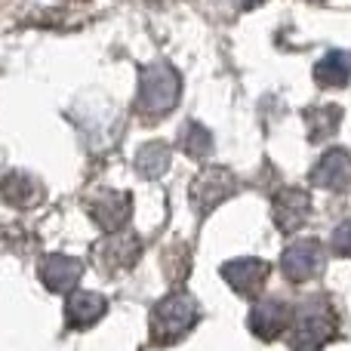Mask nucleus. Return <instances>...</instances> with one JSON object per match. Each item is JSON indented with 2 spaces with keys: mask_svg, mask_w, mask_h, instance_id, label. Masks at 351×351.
Returning <instances> with one entry per match:
<instances>
[{
  "mask_svg": "<svg viewBox=\"0 0 351 351\" xmlns=\"http://www.w3.org/2000/svg\"><path fill=\"white\" fill-rule=\"evenodd\" d=\"M305 216H308V197L299 191H284L278 197V204H274V219H278V225L284 231L299 228L305 222Z\"/></svg>",
  "mask_w": 351,
  "mask_h": 351,
  "instance_id": "obj_7",
  "label": "nucleus"
},
{
  "mask_svg": "<svg viewBox=\"0 0 351 351\" xmlns=\"http://www.w3.org/2000/svg\"><path fill=\"white\" fill-rule=\"evenodd\" d=\"M194 321H197V305L188 296L176 293V296L158 305V311L152 317V333L158 342H176L185 330H191Z\"/></svg>",
  "mask_w": 351,
  "mask_h": 351,
  "instance_id": "obj_1",
  "label": "nucleus"
},
{
  "mask_svg": "<svg viewBox=\"0 0 351 351\" xmlns=\"http://www.w3.org/2000/svg\"><path fill=\"white\" fill-rule=\"evenodd\" d=\"M176 90H179V80L173 77V71L167 65L148 68L142 74V90H139V105L145 111H164L176 102Z\"/></svg>",
  "mask_w": 351,
  "mask_h": 351,
  "instance_id": "obj_2",
  "label": "nucleus"
},
{
  "mask_svg": "<svg viewBox=\"0 0 351 351\" xmlns=\"http://www.w3.org/2000/svg\"><path fill=\"white\" fill-rule=\"evenodd\" d=\"M287 321H290V308H284L280 302H265V305H259V308L253 311V321L250 324H253V330L259 336L274 339V336L287 327Z\"/></svg>",
  "mask_w": 351,
  "mask_h": 351,
  "instance_id": "obj_8",
  "label": "nucleus"
},
{
  "mask_svg": "<svg viewBox=\"0 0 351 351\" xmlns=\"http://www.w3.org/2000/svg\"><path fill=\"white\" fill-rule=\"evenodd\" d=\"M102 311H105L102 296H96V293H74L71 302H68V324H71V327H86V324H93Z\"/></svg>",
  "mask_w": 351,
  "mask_h": 351,
  "instance_id": "obj_9",
  "label": "nucleus"
},
{
  "mask_svg": "<svg viewBox=\"0 0 351 351\" xmlns=\"http://www.w3.org/2000/svg\"><path fill=\"white\" fill-rule=\"evenodd\" d=\"M321 262V247L315 241H299L284 253V274L293 280H305L317 271Z\"/></svg>",
  "mask_w": 351,
  "mask_h": 351,
  "instance_id": "obj_4",
  "label": "nucleus"
},
{
  "mask_svg": "<svg viewBox=\"0 0 351 351\" xmlns=\"http://www.w3.org/2000/svg\"><path fill=\"white\" fill-rule=\"evenodd\" d=\"M311 179L327 188H346L351 182V158L346 152H330L327 158L317 164V170L311 173Z\"/></svg>",
  "mask_w": 351,
  "mask_h": 351,
  "instance_id": "obj_6",
  "label": "nucleus"
},
{
  "mask_svg": "<svg viewBox=\"0 0 351 351\" xmlns=\"http://www.w3.org/2000/svg\"><path fill=\"white\" fill-rule=\"evenodd\" d=\"M348 74H351V68H348V59L346 56H327V59L317 65V71H315V77L321 80L324 86H342L348 80Z\"/></svg>",
  "mask_w": 351,
  "mask_h": 351,
  "instance_id": "obj_10",
  "label": "nucleus"
},
{
  "mask_svg": "<svg viewBox=\"0 0 351 351\" xmlns=\"http://www.w3.org/2000/svg\"><path fill=\"white\" fill-rule=\"evenodd\" d=\"M311 121L321 123V127L311 130V139L321 142V139H327L336 127H339V108H324V111H317V114H311Z\"/></svg>",
  "mask_w": 351,
  "mask_h": 351,
  "instance_id": "obj_11",
  "label": "nucleus"
},
{
  "mask_svg": "<svg viewBox=\"0 0 351 351\" xmlns=\"http://www.w3.org/2000/svg\"><path fill=\"white\" fill-rule=\"evenodd\" d=\"M333 336V321L324 311H315L311 305H305L302 315H299L296 333H293V348H302V342H311V351H317L324 342Z\"/></svg>",
  "mask_w": 351,
  "mask_h": 351,
  "instance_id": "obj_3",
  "label": "nucleus"
},
{
  "mask_svg": "<svg viewBox=\"0 0 351 351\" xmlns=\"http://www.w3.org/2000/svg\"><path fill=\"white\" fill-rule=\"evenodd\" d=\"M222 274L231 280V284H234L237 293H243V296H253V293L259 290L262 284H265L268 268L262 265V262H256V259H237V262H231V265H225Z\"/></svg>",
  "mask_w": 351,
  "mask_h": 351,
  "instance_id": "obj_5",
  "label": "nucleus"
},
{
  "mask_svg": "<svg viewBox=\"0 0 351 351\" xmlns=\"http://www.w3.org/2000/svg\"><path fill=\"white\" fill-rule=\"evenodd\" d=\"M333 250L342 256H351V222L342 225V228L333 234Z\"/></svg>",
  "mask_w": 351,
  "mask_h": 351,
  "instance_id": "obj_12",
  "label": "nucleus"
}]
</instances>
